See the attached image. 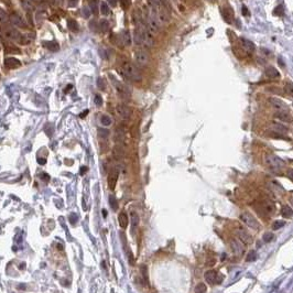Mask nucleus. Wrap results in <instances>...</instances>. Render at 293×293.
Segmentation results:
<instances>
[{"mask_svg": "<svg viewBox=\"0 0 293 293\" xmlns=\"http://www.w3.org/2000/svg\"><path fill=\"white\" fill-rule=\"evenodd\" d=\"M38 162H39V164H45V163H46V160H45V159L39 158L38 159Z\"/></svg>", "mask_w": 293, "mask_h": 293, "instance_id": "58", "label": "nucleus"}, {"mask_svg": "<svg viewBox=\"0 0 293 293\" xmlns=\"http://www.w3.org/2000/svg\"><path fill=\"white\" fill-rule=\"evenodd\" d=\"M5 50H6L7 53H12V54H16V53L19 54L20 53V50L18 48H16V46H10V45H8V46H6Z\"/></svg>", "mask_w": 293, "mask_h": 293, "instance_id": "44", "label": "nucleus"}, {"mask_svg": "<svg viewBox=\"0 0 293 293\" xmlns=\"http://www.w3.org/2000/svg\"><path fill=\"white\" fill-rule=\"evenodd\" d=\"M97 87L99 88V89H105L106 88V83H105V79L101 77H99L98 79H97Z\"/></svg>", "mask_w": 293, "mask_h": 293, "instance_id": "49", "label": "nucleus"}, {"mask_svg": "<svg viewBox=\"0 0 293 293\" xmlns=\"http://www.w3.org/2000/svg\"><path fill=\"white\" fill-rule=\"evenodd\" d=\"M142 45H145V48H153L154 46L153 34L149 32V30L147 29V26L142 28Z\"/></svg>", "mask_w": 293, "mask_h": 293, "instance_id": "8", "label": "nucleus"}, {"mask_svg": "<svg viewBox=\"0 0 293 293\" xmlns=\"http://www.w3.org/2000/svg\"><path fill=\"white\" fill-rule=\"evenodd\" d=\"M133 58L139 66H145V65H148L149 61H150L149 54L145 50H137L133 54Z\"/></svg>", "mask_w": 293, "mask_h": 293, "instance_id": "7", "label": "nucleus"}, {"mask_svg": "<svg viewBox=\"0 0 293 293\" xmlns=\"http://www.w3.org/2000/svg\"><path fill=\"white\" fill-rule=\"evenodd\" d=\"M206 291H207L206 284L203 283V282L198 283L195 287V293H206Z\"/></svg>", "mask_w": 293, "mask_h": 293, "instance_id": "37", "label": "nucleus"}, {"mask_svg": "<svg viewBox=\"0 0 293 293\" xmlns=\"http://www.w3.org/2000/svg\"><path fill=\"white\" fill-rule=\"evenodd\" d=\"M230 247L232 249V252L236 254V256H242L245 251V247H244V244H242L239 239H232L230 242Z\"/></svg>", "mask_w": 293, "mask_h": 293, "instance_id": "12", "label": "nucleus"}, {"mask_svg": "<svg viewBox=\"0 0 293 293\" xmlns=\"http://www.w3.org/2000/svg\"><path fill=\"white\" fill-rule=\"evenodd\" d=\"M21 5H22V7L26 11H31V10L34 9L33 1H31V0H21Z\"/></svg>", "mask_w": 293, "mask_h": 293, "instance_id": "30", "label": "nucleus"}, {"mask_svg": "<svg viewBox=\"0 0 293 293\" xmlns=\"http://www.w3.org/2000/svg\"><path fill=\"white\" fill-rule=\"evenodd\" d=\"M87 170H88V169H87V167H81V174H82V175H84V174L86 173Z\"/></svg>", "mask_w": 293, "mask_h": 293, "instance_id": "57", "label": "nucleus"}, {"mask_svg": "<svg viewBox=\"0 0 293 293\" xmlns=\"http://www.w3.org/2000/svg\"><path fill=\"white\" fill-rule=\"evenodd\" d=\"M270 128H271V131L278 132V133H282V135H285V133L289 132V128H288V127H285L284 125L279 123H271Z\"/></svg>", "mask_w": 293, "mask_h": 293, "instance_id": "16", "label": "nucleus"}, {"mask_svg": "<svg viewBox=\"0 0 293 293\" xmlns=\"http://www.w3.org/2000/svg\"><path fill=\"white\" fill-rule=\"evenodd\" d=\"M113 154H114V157H115L116 159H120L123 155V148H121L120 145H116V147L114 148Z\"/></svg>", "mask_w": 293, "mask_h": 293, "instance_id": "33", "label": "nucleus"}, {"mask_svg": "<svg viewBox=\"0 0 293 293\" xmlns=\"http://www.w3.org/2000/svg\"><path fill=\"white\" fill-rule=\"evenodd\" d=\"M44 45L48 48V50H50V51H52V52H56V51H58V48H60V45H58L55 41L45 42Z\"/></svg>", "mask_w": 293, "mask_h": 293, "instance_id": "28", "label": "nucleus"}, {"mask_svg": "<svg viewBox=\"0 0 293 293\" xmlns=\"http://www.w3.org/2000/svg\"><path fill=\"white\" fill-rule=\"evenodd\" d=\"M123 136H125V132H123V128H117L116 130V136H115V139H116L117 142H120L123 140Z\"/></svg>", "mask_w": 293, "mask_h": 293, "instance_id": "36", "label": "nucleus"}, {"mask_svg": "<svg viewBox=\"0 0 293 293\" xmlns=\"http://www.w3.org/2000/svg\"><path fill=\"white\" fill-rule=\"evenodd\" d=\"M139 224V216L137 213L132 212L131 213V227H132V232H135V229L137 228V226Z\"/></svg>", "mask_w": 293, "mask_h": 293, "instance_id": "29", "label": "nucleus"}, {"mask_svg": "<svg viewBox=\"0 0 293 293\" xmlns=\"http://www.w3.org/2000/svg\"><path fill=\"white\" fill-rule=\"evenodd\" d=\"M111 123H113V119L108 115H101V117H100V123L104 127H108V126L111 125Z\"/></svg>", "mask_w": 293, "mask_h": 293, "instance_id": "31", "label": "nucleus"}, {"mask_svg": "<svg viewBox=\"0 0 293 293\" xmlns=\"http://www.w3.org/2000/svg\"><path fill=\"white\" fill-rule=\"evenodd\" d=\"M34 38H36V36L33 34V33H28V34H21V39H20V44H23V45H28L30 44L31 42L34 40Z\"/></svg>", "mask_w": 293, "mask_h": 293, "instance_id": "22", "label": "nucleus"}, {"mask_svg": "<svg viewBox=\"0 0 293 293\" xmlns=\"http://www.w3.org/2000/svg\"><path fill=\"white\" fill-rule=\"evenodd\" d=\"M236 235H237L238 239L242 242V244H245V245L251 244V236L246 232L245 229H242V228L238 229V230L236 232Z\"/></svg>", "mask_w": 293, "mask_h": 293, "instance_id": "15", "label": "nucleus"}, {"mask_svg": "<svg viewBox=\"0 0 293 293\" xmlns=\"http://www.w3.org/2000/svg\"><path fill=\"white\" fill-rule=\"evenodd\" d=\"M77 2H78V0H70V1H68V6L75 7L76 5H77Z\"/></svg>", "mask_w": 293, "mask_h": 293, "instance_id": "56", "label": "nucleus"}, {"mask_svg": "<svg viewBox=\"0 0 293 293\" xmlns=\"http://www.w3.org/2000/svg\"><path fill=\"white\" fill-rule=\"evenodd\" d=\"M5 64H6L7 67L10 68V70H14V68L21 66V63H20L19 60H18V58H7L6 60H5Z\"/></svg>", "mask_w": 293, "mask_h": 293, "instance_id": "18", "label": "nucleus"}, {"mask_svg": "<svg viewBox=\"0 0 293 293\" xmlns=\"http://www.w3.org/2000/svg\"><path fill=\"white\" fill-rule=\"evenodd\" d=\"M274 238V235L272 234V232H266L263 235V238H262V240H263L264 242H272Z\"/></svg>", "mask_w": 293, "mask_h": 293, "instance_id": "45", "label": "nucleus"}, {"mask_svg": "<svg viewBox=\"0 0 293 293\" xmlns=\"http://www.w3.org/2000/svg\"><path fill=\"white\" fill-rule=\"evenodd\" d=\"M121 74L125 76V77L131 79V81H136L139 82L141 81V73L138 70V67L136 66L133 63L131 62H125L123 64V67H121Z\"/></svg>", "mask_w": 293, "mask_h": 293, "instance_id": "1", "label": "nucleus"}, {"mask_svg": "<svg viewBox=\"0 0 293 293\" xmlns=\"http://www.w3.org/2000/svg\"><path fill=\"white\" fill-rule=\"evenodd\" d=\"M97 133H98V137L99 138H108V136H109V130L108 129H106L105 127L104 128H98L97 129Z\"/></svg>", "mask_w": 293, "mask_h": 293, "instance_id": "34", "label": "nucleus"}, {"mask_svg": "<svg viewBox=\"0 0 293 293\" xmlns=\"http://www.w3.org/2000/svg\"><path fill=\"white\" fill-rule=\"evenodd\" d=\"M67 26H68V29H70V31H72V32H77L78 31V23H77V21L74 19L68 20Z\"/></svg>", "mask_w": 293, "mask_h": 293, "instance_id": "26", "label": "nucleus"}, {"mask_svg": "<svg viewBox=\"0 0 293 293\" xmlns=\"http://www.w3.org/2000/svg\"><path fill=\"white\" fill-rule=\"evenodd\" d=\"M240 220H242L246 226H248L249 228H251V229L258 230V229L261 228L260 224L258 223L257 219L254 218V216L251 215L250 213H247V212L242 213V215H240Z\"/></svg>", "mask_w": 293, "mask_h": 293, "instance_id": "5", "label": "nucleus"}, {"mask_svg": "<svg viewBox=\"0 0 293 293\" xmlns=\"http://www.w3.org/2000/svg\"><path fill=\"white\" fill-rule=\"evenodd\" d=\"M266 75H267V77L271 78V79H277V78L280 77L279 71L273 66H269V67L266 68Z\"/></svg>", "mask_w": 293, "mask_h": 293, "instance_id": "21", "label": "nucleus"}, {"mask_svg": "<svg viewBox=\"0 0 293 293\" xmlns=\"http://www.w3.org/2000/svg\"><path fill=\"white\" fill-rule=\"evenodd\" d=\"M3 36H6L8 40L18 42V43H19L20 39H21V33L17 29H13V28H3Z\"/></svg>", "mask_w": 293, "mask_h": 293, "instance_id": "9", "label": "nucleus"}, {"mask_svg": "<svg viewBox=\"0 0 293 293\" xmlns=\"http://www.w3.org/2000/svg\"><path fill=\"white\" fill-rule=\"evenodd\" d=\"M9 21L12 26H17V28H24L26 26V22L23 21L22 17L18 14V13L13 12L9 16Z\"/></svg>", "mask_w": 293, "mask_h": 293, "instance_id": "13", "label": "nucleus"}, {"mask_svg": "<svg viewBox=\"0 0 293 293\" xmlns=\"http://www.w3.org/2000/svg\"><path fill=\"white\" fill-rule=\"evenodd\" d=\"M223 18L225 20L227 23H232V20H234V11H232V8L229 7H225L223 9Z\"/></svg>", "mask_w": 293, "mask_h": 293, "instance_id": "20", "label": "nucleus"}, {"mask_svg": "<svg viewBox=\"0 0 293 293\" xmlns=\"http://www.w3.org/2000/svg\"><path fill=\"white\" fill-rule=\"evenodd\" d=\"M82 13H83V16L85 17V18H89L93 12H92V10H90L89 7L84 6L83 8H82Z\"/></svg>", "mask_w": 293, "mask_h": 293, "instance_id": "42", "label": "nucleus"}, {"mask_svg": "<svg viewBox=\"0 0 293 293\" xmlns=\"http://www.w3.org/2000/svg\"><path fill=\"white\" fill-rule=\"evenodd\" d=\"M100 12H101V14L103 16H107V14H109V7H108V5H107L106 2H101L100 3Z\"/></svg>", "mask_w": 293, "mask_h": 293, "instance_id": "38", "label": "nucleus"}, {"mask_svg": "<svg viewBox=\"0 0 293 293\" xmlns=\"http://www.w3.org/2000/svg\"><path fill=\"white\" fill-rule=\"evenodd\" d=\"M141 271H142V274H143V279H145V283H148V273H147V267H145V266H142Z\"/></svg>", "mask_w": 293, "mask_h": 293, "instance_id": "53", "label": "nucleus"}, {"mask_svg": "<svg viewBox=\"0 0 293 293\" xmlns=\"http://www.w3.org/2000/svg\"><path fill=\"white\" fill-rule=\"evenodd\" d=\"M160 26H161V23L159 22V20H158L155 8L152 6V9L148 16V24H147V29L149 30V32L151 33V34L154 36V34H157V33L160 31Z\"/></svg>", "mask_w": 293, "mask_h": 293, "instance_id": "3", "label": "nucleus"}, {"mask_svg": "<svg viewBox=\"0 0 293 293\" xmlns=\"http://www.w3.org/2000/svg\"><path fill=\"white\" fill-rule=\"evenodd\" d=\"M87 114H88V110H85V111H83V113H82V115H81V116H79V117H81V118H83V117L86 116Z\"/></svg>", "mask_w": 293, "mask_h": 293, "instance_id": "61", "label": "nucleus"}, {"mask_svg": "<svg viewBox=\"0 0 293 293\" xmlns=\"http://www.w3.org/2000/svg\"><path fill=\"white\" fill-rule=\"evenodd\" d=\"M103 216L105 217V218L107 217V210H106V209H103Z\"/></svg>", "mask_w": 293, "mask_h": 293, "instance_id": "64", "label": "nucleus"}, {"mask_svg": "<svg viewBox=\"0 0 293 293\" xmlns=\"http://www.w3.org/2000/svg\"><path fill=\"white\" fill-rule=\"evenodd\" d=\"M274 117H276L277 119L283 121V123H291L293 121V117L291 116L288 111H278L277 114H274Z\"/></svg>", "mask_w": 293, "mask_h": 293, "instance_id": "17", "label": "nucleus"}, {"mask_svg": "<svg viewBox=\"0 0 293 293\" xmlns=\"http://www.w3.org/2000/svg\"><path fill=\"white\" fill-rule=\"evenodd\" d=\"M68 219H70V223H71L72 225H75V223L77 222V215L76 214H74V213H72L71 215H70V217H68Z\"/></svg>", "mask_w": 293, "mask_h": 293, "instance_id": "51", "label": "nucleus"}, {"mask_svg": "<svg viewBox=\"0 0 293 293\" xmlns=\"http://www.w3.org/2000/svg\"><path fill=\"white\" fill-rule=\"evenodd\" d=\"M8 19H9V17H8V14L6 13V11L2 9H0V23H1V24H5V23H7Z\"/></svg>", "mask_w": 293, "mask_h": 293, "instance_id": "41", "label": "nucleus"}, {"mask_svg": "<svg viewBox=\"0 0 293 293\" xmlns=\"http://www.w3.org/2000/svg\"><path fill=\"white\" fill-rule=\"evenodd\" d=\"M116 111H117V114H118V116H119L120 118L125 119V120L129 119V118H130V116H131V109H130L128 106L123 105V104L117 105Z\"/></svg>", "mask_w": 293, "mask_h": 293, "instance_id": "11", "label": "nucleus"}, {"mask_svg": "<svg viewBox=\"0 0 293 293\" xmlns=\"http://www.w3.org/2000/svg\"><path fill=\"white\" fill-rule=\"evenodd\" d=\"M270 136L272 137V138H277V139H285V140H289V138H288L285 135H282V133H278V132H273L271 131L270 132Z\"/></svg>", "mask_w": 293, "mask_h": 293, "instance_id": "47", "label": "nucleus"}, {"mask_svg": "<svg viewBox=\"0 0 293 293\" xmlns=\"http://www.w3.org/2000/svg\"><path fill=\"white\" fill-rule=\"evenodd\" d=\"M121 41H123V45L126 46H130L132 43V39H131V34L129 32V30H125L121 34Z\"/></svg>", "mask_w": 293, "mask_h": 293, "instance_id": "23", "label": "nucleus"}, {"mask_svg": "<svg viewBox=\"0 0 293 293\" xmlns=\"http://www.w3.org/2000/svg\"><path fill=\"white\" fill-rule=\"evenodd\" d=\"M273 13L278 17H282L284 14V8L282 6H278L277 8L273 10Z\"/></svg>", "mask_w": 293, "mask_h": 293, "instance_id": "46", "label": "nucleus"}, {"mask_svg": "<svg viewBox=\"0 0 293 293\" xmlns=\"http://www.w3.org/2000/svg\"><path fill=\"white\" fill-rule=\"evenodd\" d=\"M118 220H119V225L121 228H126L127 226H128V216H127V214L126 213H120L119 216H118Z\"/></svg>", "mask_w": 293, "mask_h": 293, "instance_id": "25", "label": "nucleus"}, {"mask_svg": "<svg viewBox=\"0 0 293 293\" xmlns=\"http://www.w3.org/2000/svg\"><path fill=\"white\" fill-rule=\"evenodd\" d=\"M240 42H242V46L244 48V50H245L246 52H248V53H254V50H256V46H254V44L252 43V42L245 39V38H242V39H240Z\"/></svg>", "mask_w": 293, "mask_h": 293, "instance_id": "19", "label": "nucleus"}, {"mask_svg": "<svg viewBox=\"0 0 293 293\" xmlns=\"http://www.w3.org/2000/svg\"><path fill=\"white\" fill-rule=\"evenodd\" d=\"M205 279H206L207 283L208 284H219L222 283V281L224 280V276H223L220 272L216 270H208L205 272Z\"/></svg>", "mask_w": 293, "mask_h": 293, "instance_id": "6", "label": "nucleus"}, {"mask_svg": "<svg viewBox=\"0 0 293 293\" xmlns=\"http://www.w3.org/2000/svg\"><path fill=\"white\" fill-rule=\"evenodd\" d=\"M266 164L273 172H278V171L281 170L284 167V162L280 158H278L277 155L268 154L266 155Z\"/></svg>", "mask_w": 293, "mask_h": 293, "instance_id": "4", "label": "nucleus"}, {"mask_svg": "<svg viewBox=\"0 0 293 293\" xmlns=\"http://www.w3.org/2000/svg\"><path fill=\"white\" fill-rule=\"evenodd\" d=\"M120 5H121L123 9L127 10L129 7L131 6V0H120Z\"/></svg>", "mask_w": 293, "mask_h": 293, "instance_id": "50", "label": "nucleus"}, {"mask_svg": "<svg viewBox=\"0 0 293 293\" xmlns=\"http://www.w3.org/2000/svg\"><path fill=\"white\" fill-rule=\"evenodd\" d=\"M278 62H279V64H280L281 67H284V66H285V64L282 62V58H279V61H278Z\"/></svg>", "mask_w": 293, "mask_h": 293, "instance_id": "60", "label": "nucleus"}, {"mask_svg": "<svg viewBox=\"0 0 293 293\" xmlns=\"http://www.w3.org/2000/svg\"><path fill=\"white\" fill-rule=\"evenodd\" d=\"M31 1H33V2H38V3H41V2H44L45 0H31Z\"/></svg>", "mask_w": 293, "mask_h": 293, "instance_id": "62", "label": "nucleus"}, {"mask_svg": "<svg viewBox=\"0 0 293 293\" xmlns=\"http://www.w3.org/2000/svg\"><path fill=\"white\" fill-rule=\"evenodd\" d=\"M257 259V252L254 250H250L247 254V258H246V261L247 262H251V261H254Z\"/></svg>", "mask_w": 293, "mask_h": 293, "instance_id": "40", "label": "nucleus"}, {"mask_svg": "<svg viewBox=\"0 0 293 293\" xmlns=\"http://www.w3.org/2000/svg\"><path fill=\"white\" fill-rule=\"evenodd\" d=\"M117 180H118V170L113 169L108 174V186H109L110 190H114L116 187Z\"/></svg>", "mask_w": 293, "mask_h": 293, "instance_id": "14", "label": "nucleus"}, {"mask_svg": "<svg viewBox=\"0 0 293 293\" xmlns=\"http://www.w3.org/2000/svg\"><path fill=\"white\" fill-rule=\"evenodd\" d=\"M109 77H110V79H111V82H113L114 86H115V88H116V92L118 93V95H119L121 98H129L132 93L131 87L128 86L127 84L123 83V82L118 81V79H117L115 76H113L111 74L109 75Z\"/></svg>", "mask_w": 293, "mask_h": 293, "instance_id": "2", "label": "nucleus"}, {"mask_svg": "<svg viewBox=\"0 0 293 293\" xmlns=\"http://www.w3.org/2000/svg\"><path fill=\"white\" fill-rule=\"evenodd\" d=\"M242 14H244L245 17L249 16V11H248V9H247V7H246V6H242Z\"/></svg>", "mask_w": 293, "mask_h": 293, "instance_id": "55", "label": "nucleus"}, {"mask_svg": "<svg viewBox=\"0 0 293 293\" xmlns=\"http://www.w3.org/2000/svg\"><path fill=\"white\" fill-rule=\"evenodd\" d=\"M281 215L283 216L284 218H291L293 216V209L289 205H283L281 207Z\"/></svg>", "mask_w": 293, "mask_h": 293, "instance_id": "24", "label": "nucleus"}, {"mask_svg": "<svg viewBox=\"0 0 293 293\" xmlns=\"http://www.w3.org/2000/svg\"><path fill=\"white\" fill-rule=\"evenodd\" d=\"M98 3H99V1L98 0H89V2H88V7L90 8V10H92V12L95 13V14H97L98 13Z\"/></svg>", "mask_w": 293, "mask_h": 293, "instance_id": "27", "label": "nucleus"}, {"mask_svg": "<svg viewBox=\"0 0 293 293\" xmlns=\"http://www.w3.org/2000/svg\"><path fill=\"white\" fill-rule=\"evenodd\" d=\"M285 225V223L283 220H276V222L272 224V229L273 230H277V229H280L281 227H283Z\"/></svg>", "mask_w": 293, "mask_h": 293, "instance_id": "43", "label": "nucleus"}, {"mask_svg": "<svg viewBox=\"0 0 293 293\" xmlns=\"http://www.w3.org/2000/svg\"><path fill=\"white\" fill-rule=\"evenodd\" d=\"M108 2L111 7H115L117 5V0H108Z\"/></svg>", "mask_w": 293, "mask_h": 293, "instance_id": "59", "label": "nucleus"}, {"mask_svg": "<svg viewBox=\"0 0 293 293\" xmlns=\"http://www.w3.org/2000/svg\"><path fill=\"white\" fill-rule=\"evenodd\" d=\"M215 263H216L215 258H213V257H208V258H207V260H206V266H207V267H213V266H214Z\"/></svg>", "mask_w": 293, "mask_h": 293, "instance_id": "52", "label": "nucleus"}, {"mask_svg": "<svg viewBox=\"0 0 293 293\" xmlns=\"http://www.w3.org/2000/svg\"><path fill=\"white\" fill-rule=\"evenodd\" d=\"M109 204H110V207H111L114 210H117V209H118V202H117V198L115 196H113V195H110L109 196Z\"/></svg>", "mask_w": 293, "mask_h": 293, "instance_id": "39", "label": "nucleus"}, {"mask_svg": "<svg viewBox=\"0 0 293 293\" xmlns=\"http://www.w3.org/2000/svg\"><path fill=\"white\" fill-rule=\"evenodd\" d=\"M287 176L293 182V169H288V170H287Z\"/></svg>", "mask_w": 293, "mask_h": 293, "instance_id": "54", "label": "nucleus"}, {"mask_svg": "<svg viewBox=\"0 0 293 293\" xmlns=\"http://www.w3.org/2000/svg\"><path fill=\"white\" fill-rule=\"evenodd\" d=\"M94 103H95V105L98 107H100L101 105H103V98H101V96H100L99 94H96V95H95Z\"/></svg>", "mask_w": 293, "mask_h": 293, "instance_id": "48", "label": "nucleus"}, {"mask_svg": "<svg viewBox=\"0 0 293 293\" xmlns=\"http://www.w3.org/2000/svg\"><path fill=\"white\" fill-rule=\"evenodd\" d=\"M284 90L289 96H293V83L292 82H285L284 84Z\"/></svg>", "mask_w": 293, "mask_h": 293, "instance_id": "35", "label": "nucleus"}, {"mask_svg": "<svg viewBox=\"0 0 293 293\" xmlns=\"http://www.w3.org/2000/svg\"><path fill=\"white\" fill-rule=\"evenodd\" d=\"M24 267H26V263H24V262H22V263L20 264V269H21V270H23Z\"/></svg>", "mask_w": 293, "mask_h": 293, "instance_id": "63", "label": "nucleus"}, {"mask_svg": "<svg viewBox=\"0 0 293 293\" xmlns=\"http://www.w3.org/2000/svg\"><path fill=\"white\" fill-rule=\"evenodd\" d=\"M269 103H270L271 106L273 107V108H276L278 111H288V109H289V107H288L287 104L284 103L283 100L277 98V97H271L270 99H269Z\"/></svg>", "mask_w": 293, "mask_h": 293, "instance_id": "10", "label": "nucleus"}, {"mask_svg": "<svg viewBox=\"0 0 293 293\" xmlns=\"http://www.w3.org/2000/svg\"><path fill=\"white\" fill-rule=\"evenodd\" d=\"M99 28H100V31L101 32H108V30H109V22L107 21L106 19H101L99 22Z\"/></svg>", "mask_w": 293, "mask_h": 293, "instance_id": "32", "label": "nucleus"}]
</instances>
